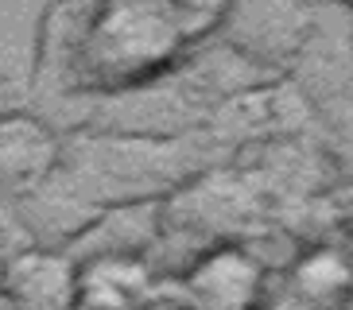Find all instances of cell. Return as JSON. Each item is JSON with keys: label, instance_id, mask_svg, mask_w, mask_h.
Listing matches in <instances>:
<instances>
[{"label": "cell", "instance_id": "obj_1", "mask_svg": "<svg viewBox=\"0 0 353 310\" xmlns=\"http://www.w3.org/2000/svg\"><path fill=\"white\" fill-rule=\"evenodd\" d=\"M206 163V144L190 136H82L63 147L54 175L39 190L97 214L101 206H140L175 194Z\"/></svg>", "mask_w": 353, "mask_h": 310}, {"label": "cell", "instance_id": "obj_2", "mask_svg": "<svg viewBox=\"0 0 353 310\" xmlns=\"http://www.w3.org/2000/svg\"><path fill=\"white\" fill-rule=\"evenodd\" d=\"M187 39L183 20L163 0H117L90 35V54L101 78L140 82L144 74L175 59Z\"/></svg>", "mask_w": 353, "mask_h": 310}, {"label": "cell", "instance_id": "obj_3", "mask_svg": "<svg viewBox=\"0 0 353 310\" xmlns=\"http://www.w3.org/2000/svg\"><path fill=\"white\" fill-rule=\"evenodd\" d=\"M218 31L225 51L241 62L283 70L307 54L319 12L307 0H225Z\"/></svg>", "mask_w": 353, "mask_h": 310}, {"label": "cell", "instance_id": "obj_4", "mask_svg": "<svg viewBox=\"0 0 353 310\" xmlns=\"http://www.w3.org/2000/svg\"><path fill=\"white\" fill-rule=\"evenodd\" d=\"M0 299L12 310H82V264L59 248H16L0 268Z\"/></svg>", "mask_w": 353, "mask_h": 310}, {"label": "cell", "instance_id": "obj_5", "mask_svg": "<svg viewBox=\"0 0 353 310\" xmlns=\"http://www.w3.org/2000/svg\"><path fill=\"white\" fill-rule=\"evenodd\" d=\"M260 264L245 248L221 245L198 260L183 279L187 310H256L260 307Z\"/></svg>", "mask_w": 353, "mask_h": 310}, {"label": "cell", "instance_id": "obj_6", "mask_svg": "<svg viewBox=\"0 0 353 310\" xmlns=\"http://www.w3.org/2000/svg\"><path fill=\"white\" fill-rule=\"evenodd\" d=\"M63 159V140L28 113L0 116V194L28 198L35 194Z\"/></svg>", "mask_w": 353, "mask_h": 310}, {"label": "cell", "instance_id": "obj_7", "mask_svg": "<svg viewBox=\"0 0 353 310\" xmlns=\"http://www.w3.org/2000/svg\"><path fill=\"white\" fill-rule=\"evenodd\" d=\"M4 256H8V252H4V245H0V268H4Z\"/></svg>", "mask_w": 353, "mask_h": 310}, {"label": "cell", "instance_id": "obj_8", "mask_svg": "<svg viewBox=\"0 0 353 310\" xmlns=\"http://www.w3.org/2000/svg\"><path fill=\"white\" fill-rule=\"evenodd\" d=\"M342 4H345V8H353V0H342Z\"/></svg>", "mask_w": 353, "mask_h": 310}, {"label": "cell", "instance_id": "obj_9", "mask_svg": "<svg viewBox=\"0 0 353 310\" xmlns=\"http://www.w3.org/2000/svg\"><path fill=\"white\" fill-rule=\"evenodd\" d=\"M0 310H12V307H0Z\"/></svg>", "mask_w": 353, "mask_h": 310}]
</instances>
